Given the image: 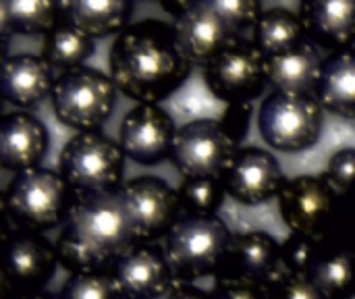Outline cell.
<instances>
[{"instance_id":"1","label":"cell","mask_w":355,"mask_h":299,"mask_svg":"<svg viewBox=\"0 0 355 299\" xmlns=\"http://www.w3.org/2000/svg\"><path fill=\"white\" fill-rule=\"evenodd\" d=\"M110 79L137 104H158L173 96L191 75L175 25L160 19L131 23L116 35L108 54Z\"/></svg>"},{"instance_id":"2","label":"cell","mask_w":355,"mask_h":299,"mask_svg":"<svg viewBox=\"0 0 355 299\" xmlns=\"http://www.w3.org/2000/svg\"><path fill=\"white\" fill-rule=\"evenodd\" d=\"M137 241V227L119 189L77 196L56 239L58 262L69 275L110 271Z\"/></svg>"},{"instance_id":"3","label":"cell","mask_w":355,"mask_h":299,"mask_svg":"<svg viewBox=\"0 0 355 299\" xmlns=\"http://www.w3.org/2000/svg\"><path fill=\"white\" fill-rule=\"evenodd\" d=\"M77 194L58 171L31 169L17 173L2 194V212L12 229L44 233L67 221Z\"/></svg>"},{"instance_id":"4","label":"cell","mask_w":355,"mask_h":299,"mask_svg":"<svg viewBox=\"0 0 355 299\" xmlns=\"http://www.w3.org/2000/svg\"><path fill=\"white\" fill-rule=\"evenodd\" d=\"M233 233L216 216L183 214L164 237V256L179 283L218 277L227 260Z\"/></svg>"},{"instance_id":"5","label":"cell","mask_w":355,"mask_h":299,"mask_svg":"<svg viewBox=\"0 0 355 299\" xmlns=\"http://www.w3.org/2000/svg\"><path fill=\"white\" fill-rule=\"evenodd\" d=\"M123 171L125 154L119 142L102 131L75 133L58 156V173L77 196L119 189Z\"/></svg>"},{"instance_id":"6","label":"cell","mask_w":355,"mask_h":299,"mask_svg":"<svg viewBox=\"0 0 355 299\" xmlns=\"http://www.w3.org/2000/svg\"><path fill=\"white\" fill-rule=\"evenodd\" d=\"M116 85L110 75L81 67L58 73L50 102L58 123L79 133L100 131L116 106Z\"/></svg>"},{"instance_id":"7","label":"cell","mask_w":355,"mask_h":299,"mask_svg":"<svg viewBox=\"0 0 355 299\" xmlns=\"http://www.w3.org/2000/svg\"><path fill=\"white\" fill-rule=\"evenodd\" d=\"M324 108L316 96L270 92L258 110V129L268 148L300 154L314 148L322 135Z\"/></svg>"},{"instance_id":"8","label":"cell","mask_w":355,"mask_h":299,"mask_svg":"<svg viewBox=\"0 0 355 299\" xmlns=\"http://www.w3.org/2000/svg\"><path fill=\"white\" fill-rule=\"evenodd\" d=\"M56 246L44 233L12 229L2 235V296L23 299L37 296L54 279L58 266Z\"/></svg>"},{"instance_id":"9","label":"cell","mask_w":355,"mask_h":299,"mask_svg":"<svg viewBox=\"0 0 355 299\" xmlns=\"http://www.w3.org/2000/svg\"><path fill=\"white\" fill-rule=\"evenodd\" d=\"M202 71L210 94L227 104H252L268 85L266 56L250 37L235 40Z\"/></svg>"},{"instance_id":"10","label":"cell","mask_w":355,"mask_h":299,"mask_svg":"<svg viewBox=\"0 0 355 299\" xmlns=\"http://www.w3.org/2000/svg\"><path fill=\"white\" fill-rule=\"evenodd\" d=\"M237 150L218 119H196L177 129L171 160L183 179H220Z\"/></svg>"},{"instance_id":"11","label":"cell","mask_w":355,"mask_h":299,"mask_svg":"<svg viewBox=\"0 0 355 299\" xmlns=\"http://www.w3.org/2000/svg\"><path fill=\"white\" fill-rule=\"evenodd\" d=\"M339 198L322 175H297L285 181L279 212L291 233L324 239L333 231Z\"/></svg>"},{"instance_id":"12","label":"cell","mask_w":355,"mask_h":299,"mask_svg":"<svg viewBox=\"0 0 355 299\" xmlns=\"http://www.w3.org/2000/svg\"><path fill=\"white\" fill-rule=\"evenodd\" d=\"M175 137V121L158 104H137L123 117L119 127L123 154L144 166H154L171 158Z\"/></svg>"},{"instance_id":"13","label":"cell","mask_w":355,"mask_h":299,"mask_svg":"<svg viewBox=\"0 0 355 299\" xmlns=\"http://www.w3.org/2000/svg\"><path fill=\"white\" fill-rule=\"evenodd\" d=\"M121 191L133 214L139 244H154L156 239L166 237L171 227L183 216L177 189L160 177H135L123 183Z\"/></svg>"},{"instance_id":"14","label":"cell","mask_w":355,"mask_h":299,"mask_svg":"<svg viewBox=\"0 0 355 299\" xmlns=\"http://www.w3.org/2000/svg\"><path fill=\"white\" fill-rule=\"evenodd\" d=\"M227 196L241 206H262L279 198L285 177L279 160L262 148H239L220 177Z\"/></svg>"},{"instance_id":"15","label":"cell","mask_w":355,"mask_h":299,"mask_svg":"<svg viewBox=\"0 0 355 299\" xmlns=\"http://www.w3.org/2000/svg\"><path fill=\"white\" fill-rule=\"evenodd\" d=\"M121 299H160L177 285V277L156 244H135L108 271Z\"/></svg>"},{"instance_id":"16","label":"cell","mask_w":355,"mask_h":299,"mask_svg":"<svg viewBox=\"0 0 355 299\" xmlns=\"http://www.w3.org/2000/svg\"><path fill=\"white\" fill-rule=\"evenodd\" d=\"M175 35L183 56L193 67H206L239 35L214 8L212 0H198L175 21Z\"/></svg>"},{"instance_id":"17","label":"cell","mask_w":355,"mask_h":299,"mask_svg":"<svg viewBox=\"0 0 355 299\" xmlns=\"http://www.w3.org/2000/svg\"><path fill=\"white\" fill-rule=\"evenodd\" d=\"M218 277H239L270 287L283 277L281 244L266 231H245L233 235Z\"/></svg>"},{"instance_id":"18","label":"cell","mask_w":355,"mask_h":299,"mask_svg":"<svg viewBox=\"0 0 355 299\" xmlns=\"http://www.w3.org/2000/svg\"><path fill=\"white\" fill-rule=\"evenodd\" d=\"M50 146L46 125L25 110H15L0 121V166L25 173L37 169Z\"/></svg>"},{"instance_id":"19","label":"cell","mask_w":355,"mask_h":299,"mask_svg":"<svg viewBox=\"0 0 355 299\" xmlns=\"http://www.w3.org/2000/svg\"><path fill=\"white\" fill-rule=\"evenodd\" d=\"M308 40L331 54L355 44V0H306L300 4Z\"/></svg>"},{"instance_id":"20","label":"cell","mask_w":355,"mask_h":299,"mask_svg":"<svg viewBox=\"0 0 355 299\" xmlns=\"http://www.w3.org/2000/svg\"><path fill=\"white\" fill-rule=\"evenodd\" d=\"M56 71L37 54H15L2 60L0 92L17 108H33L52 96Z\"/></svg>"},{"instance_id":"21","label":"cell","mask_w":355,"mask_h":299,"mask_svg":"<svg viewBox=\"0 0 355 299\" xmlns=\"http://www.w3.org/2000/svg\"><path fill=\"white\" fill-rule=\"evenodd\" d=\"M324 60L320 48L306 40L285 54L266 58L268 85L281 94L316 96Z\"/></svg>"},{"instance_id":"22","label":"cell","mask_w":355,"mask_h":299,"mask_svg":"<svg viewBox=\"0 0 355 299\" xmlns=\"http://www.w3.org/2000/svg\"><path fill=\"white\" fill-rule=\"evenodd\" d=\"M135 4L129 0H67L62 2V19L83 31L87 37L104 40L119 35L131 23Z\"/></svg>"},{"instance_id":"23","label":"cell","mask_w":355,"mask_h":299,"mask_svg":"<svg viewBox=\"0 0 355 299\" xmlns=\"http://www.w3.org/2000/svg\"><path fill=\"white\" fill-rule=\"evenodd\" d=\"M308 277L327 299H343L355 289V252L341 239L327 235L320 239Z\"/></svg>"},{"instance_id":"24","label":"cell","mask_w":355,"mask_h":299,"mask_svg":"<svg viewBox=\"0 0 355 299\" xmlns=\"http://www.w3.org/2000/svg\"><path fill=\"white\" fill-rule=\"evenodd\" d=\"M316 98L324 112L355 121V48L324 60Z\"/></svg>"},{"instance_id":"25","label":"cell","mask_w":355,"mask_h":299,"mask_svg":"<svg viewBox=\"0 0 355 299\" xmlns=\"http://www.w3.org/2000/svg\"><path fill=\"white\" fill-rule=\"evenodd\" d=\"M62 21V2L54 0H2L0 2V37L2 60L6 58L8 37L17 35H46Z\"/></svg>"},{"instance_id":"26","label":"cell","mask_w":355,"mask_h":299,"mask_svg":"<svg viewBox=\"0 0 355 299\" xmlns=\"http://www.w3.org/2000/svg\"><path fill=\"white\" fill-rule=\"evenodd\" d=\"M254 44L260 52L270 58L289 52L308 40V31L300 12H293L285 6L264 8L256 27H254Z\"/></svg>"},{"instance_id":"27","label":"cell","mask_w":355,"mask_h":299,"mask_svg":"<svg viewBox=\"0 0 355 299\" xmlns=\"http://www.w3.org/2000/svg\"><path fill=\"white\" fill-rule=\"evenodd\" d=\"M94 50H96V42L62 19L44 35L40 56L54 71L69 73L81 69L83 62L94 54Z\"/></svg>"},{"instance_id":"28","label":"cell","mask_w":355,"mask_h":299,"mask_svg":"<svg viewBox=\"0 0 355 299\" xmlns=\"http://www.w3.org/2000/svg\"><path fill=\"white\" fill-rule=\"evenodd\" d=\"M183 214L210 216L216 214L225 202V185L220 179H183L177 187Z\"/></svg>"},{"instance_id":"29","label":"cell","mask_w":355,"mask_h":299,"mask_svg":"<svg viewBox=\"0 0 355 299\" xmlns=\"http://www.w3.org/2000/svg\"><path fill=\"white\" fill-rule=\"evenodd\" d=\"M58 299H121L108 271L69 275Z\"/></svg>"},{"instance_id":"30","label":"cell","mask_w":355,"mask_h":299,"mask_svg":"<svg viewBox=\"0 0 355 299\" xmlns=\"http://www.w3.org/2000/svg\"><path fill=\"white\" fill-rule=\"evenodd\" d=\"M320 239L291 233L281 244V266L283 275H308L312 260L318 252Z\"/></svg>"},{"instance_id":"31","label":"cell","mask_w":355,"mask_h":299,"mask_svg":"<svg viewBox=\"0 0 355 299\" xmlns=\"http://www.w3.org/2000/svg\"><path fill=\"white\" fill-rule=\"evenodd\" d=\"M212 4L239 37L254 31L260 15L264 12V6L258 0H212Z\"/></svg>"},{"instance_id":"32","label":"cell","mask_w":355,"mask_h":299,"mask_svg":"<svg viewBox=\"0 0 355 299\" xmlns=\"http://www.w3.org/2000/svg\"><path fill=\"white\" fill-rule=\"evenodd\" d=\"M322 177L329 181V185H331L339 196H343V194H347L349 189H354L355 148H343V150L335 152V154L329 158Z\"/></svg>"},{"instance_id":"33","label":"cell","mask_w":355,"mask_h":299,"mask_svg":"<svg viewBox=\"0 0 355 299\" xmlns=\"http://www.w3.org/2000/svg\"><path fill=\"white\" fill-rule=\"evenodd\" d=\"M212 299H272L270 287L239 279V277H216Z\"/></svg>"},{"instance_id":"34","label":"cell","mask_w":355,"mask_h":299,"mask_svg":"<svg viewBox=\"0 0 355 299\" xmlns=\"http://www.w3.org/2000/svg\"><path fill=\"white\" fill-rule=\"evenodd\" d=\"M272 299H327L308 275H283L270 285Z\"/></svg>"},{"instance_id":"35","label":"cell","mask_w":355,"mask_h":299,"mask_svg":"<svg viewBox=\"0 0 355 299\" xmlns=\"http://www.w3.org/2000/svg\"><path fill=\"white\" fill-rule=\"evenodd\" d=\"M329 235L341 239L355 252V187L339 198L337 216L333 223V231Z\"/></svg>"},{"instance_id":"36","label":"cell","mask_w":355,"mask_h":299,"mask_svg":"<svg viewBox=\"0 0 355 299\" xmlns=\"http://www.w3.org/2000/svg\"><path fill=\"white\" fill-rule=\"evenodd\" d=\"M252 110H254L252 104H229L223 117L218 119L235 144H239L248 135L250 123H252Z\"/></svg>"},{"instance_id":"37","label":"cell","mask_w":355,"mask_h":299,"mask_svg":"<svg viewBox=\"0 0 355 299\" xmlns=\"http://www.w3.org/2000/svg\"><path fill=\"white\" fill-rule=\"evenodd\" d=\"M166 299H212V296L191 283H177Z\"/></svg>"},{"instance_id":"38","label":"cell","mask_w":355,"mask_h":299,"mask_svg":"<svg viewBox=\"0 0 355 299\" xmlns=\"http://www.w3.org/2000/svg\"><path fill=\"white\" fill-rule=\"evenodd\" d=\"M160 6H162V8H164V10H166L168 15H173V17H177V19H179V17H181V15H183V12H185V10H187V8L191 6V0H177V2H162Z\"/></svg>"},{"instance_id":"39","label":"cell","mask_w":355,"mask_h":299,"mask_svg":"<svg viewBox=\"0 0 355 299\" xmlns=\"http://www.w3.org/2000/svg\"><path fill=\"white\" fill-rule=\"evenodd\" d=\"M23 299H58V296H52V293H48V291H42V293H37V296H29V298Z\"/></svg>"},{"instance_id":"40","label":"cell","mask_w":355,"mask_h":299,"mask_svg":"<svg viewBox=\"0 0 355 299\" xmlns=\"http://www.w3.org/2000/svg\"><path fill=\"white\" fill-rule=\"evenodd\" d=\"M343 299H355V289L354 291H349V293H347V296H345Z\"/></svg>"}]
</instances>
